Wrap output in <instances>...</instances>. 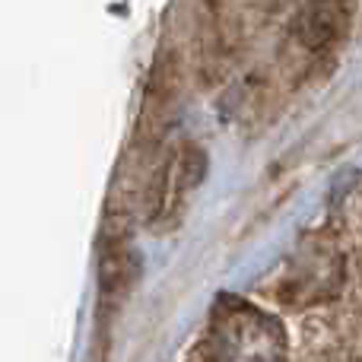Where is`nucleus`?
<instances>
[{"mask_svg":"<svg viewBox=\"0 0 362 362\" xmlns=\"http://www.w3.org/2000/svg\"><path fill=\"white\" fill-rule=\"evenodd\" d=\"M206 172V156L197 144L181 140L175 144L165 159L159 163V169L150 175L146 185V219L156 229H169L178 223V216L185 213L191 194L197 191V185L204 181Z\"/></svg>","mask_w":362,"mask_h":362,"instance_id":"1","label":"nucleus"},{"mask_svg":"<svg viewBox=\"0 0 362 362\" xmlns=\"http://www.w3.org/2000/svg\"><path fill=\"white\" fill-rule=\"evenodd\" d=\"M213 344L216 356L270 359L283 353V327L261 308L226 296L213 312Z\"/></svg>","mask_w":362,"mask_h":362,"instance_id":"2","label":"nucleus"},{"mask_svg":"<svg viewBox=\"0 0 362 362\" xmlns=\"http://www.w3.org/2000/svg\"><path fill=\"white\" fill-rule=\"evenodd\" d=\"M356 16V0H308L293 23V38L299 48L321 54L346 38Z\"/></svg>","mask_w":362,"mask_h":362,"instance_id":"3","label":"nucleus"},{"mask_svg":"<svg viewBox=\"0 0 362 362\" xmlns=\"http://www.w3.org/2000/svg\"><path fill=\"white\" fill-rule=\"evenodd\" d=\"M175 64L172 57H159L156 67L150 74V83H146L144 93V108H140V124L137 134H134V144L144 153L153 150V144H159V137L165 134L172 121V108H175Z\"/></svg>","mask_w":362,"mask_h":362,"instance_id":"4","label":"nucleus"},{"mask_svg":"<svg viewBox=\"0 0 362 362\" xmlns=\"http://www.w3.org/2000/svg\"><path fill=\"white\" fill-rule=\"evenodd\" d=\"M140 274V257L137 251L127 245V238L121 235H105L99 248V289L102 299H121L131 293V286L137 283Z\"/></svg>","mask_w":362,"mask_h":362,"instance_id":"5","label":"nucleus"}]
</instances>
